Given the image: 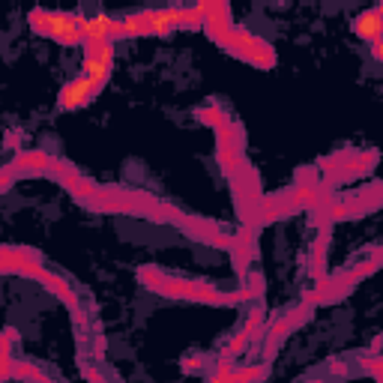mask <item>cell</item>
I'll return each instance as SVG.
<instances>
[{
	"mask_svg": "<svg viewBox=\"0 0 383 383\" xmlns=\"http://www.w3.org/2000/svg\"><path fill=\"white\" fill-rule=\"evenodd\" d=\"M138 278L141 285L165 293V297H174V300H195V302H210V305H231V293H222L210 285H201V282H183V278H168L159 270H138Z\"/></svg>",
	"mask_w": 383,
	"mask_h": 383,
	"instance_id": "cell-1",
	"label": "cell"
},
{
	"mask_svg": "<svg viewBox=\"0 0 383 383\" xmlns=\"http://www.w3.org/2000/svg\"><path fill=\"white\" fill-rule=\"evenodd\" d=\"M0 270L9 276H24V278H40L45 264L40 258V252L33 249H16V246H4V264Z\"/></svg>",
	"mask_w": 383,
	"mask_h": 383,
	"instance_id": "cell-2",
	"label": "cell"
},
{
	"mask_svg": "<svg viewBox=\"0 0 383 383\" xmlns=\"http://www.w3.org/2000/svg\"><path fill=\"white\" fill-rule=\"evenodd\" d=\"M99 93H102L99 84H93L90 78L78 75V78H72V81H66V84L60 87L57 105H60V111H78V108L87 105V102H93Z\"/></svg>",
	"mask_w": 383,
	"mask_h": 383,
	"instance_id": "cell-3",
	"label": "cell"
},
{
	"mask_svg": "<svg viewBox=\"0 0 383 383\" xmlns=\"http://www.w3.org/2000/svg\"><path fill=\"white\" fill-rule=\"evenodd\" d=\"M66 48H75L84 42V33H81V12H51V36Z\"/></svg>",
	"mask_w": 383,
	"mask_h": 383,
	"instance_id": "cell-4",
	"label": "cell"
},
{
	"mask_svg": "<svg viewBox=\"0 0 383 383\" xmlns=\"http://www.w3.org/2000/svg\"><path fill=\"white\" fill-rule=\"evenodd\" d=\"M350 28L363 42L377 45V42H383V12L380 9H365L350 21Z\"/></svg>",
	"mask_w": 383,
	"mask_h": 383,
	"instance_id": "cell-5",
	"label": "cell"
},
{
	"mask_svg": "<svg viewBox=\"0 0 383 383\" xmlns=\"http://www.w3.org/2000/svg\"><path fill=\"white\" fill-rule=\"evenodd\" d=\"M51 165H54V156H48L42 150H28L18 153L16 159L9 162V168L16 174H51Z\"/></svg>",
	"mask_w": 383,
	"mask_h": 383,
	"instance_id": "cell-6",
	"label": "cell"
},
{
	"mask_svg": "<svg viewBox=\"0 0 383 383\" xmlns=\"http://www.w3.org/2000/svg\"><path fill=\"white\" fill-rule=\"evenodd\" d=\"M40 285H45V290H51L54 297L63 302V305H69L72 312H78L81 309V302H78V293H75V288L66 282L63 276H57V273H48V270H42V276L36 278Z\"/></svg>",
	"mask_w": 383,
	"mask_h": 383,
	"instance_id": "cell-7",
	"label": "cell"
},
{
	"mask_svg": "<svg viewBox=\"0 0 383 383\" xmlns=\"http://www.w3.org/2000/svg\"><path fill=\"white\" fill-rule=\"evenodd\" d=\"M111 28H114V16H108V12H96V16H84V12H81L84 45L87 42H105V40H111Z\"/></svg>",
	"mask_w": 383,
	"mask_h": 383,
	"instance_id": "cell-8",
	"label": "cell"
},
{
	"mask_svg": "<svg viewBox=\"0 0 383 383\" xmlns=\"http://www.w3.org/2000/svg\"><path fill=\"white\" fill-rule=\"evenodd\" d=\"M138 36H153V9L123 16V40H138Z\"/></svg>",
	"mask_w": 383,
	"mask_h": 383,
	"instance_id": "cell-9",
	"label": "cell"
},
{
	"mask_svg": "<svg viewBox=\"0 0 383 383\" xmlns=\"http://www.w3.org/2000/svg\"><path fill=\"white\" fill-rule=\"evenodd\" d=\"M254 40H258L254 33H249L246 28H237V24H234V28L228 30V36L222 40V45H219V48H225L228 54H234V57H240V60H242V57H246V51L254 45Z\"/></svg>",
	"mask_w": 383,
	"mask_h": 383,
	"instance_id": "cell-10",
	"label": "cell"
},
{
	"mask_svg": "<svg viewBox=\"0 0 383 383\" xmlns=\"http://www.w3.org/2000/svg\"><path fill=\"white\" fill-rule=\"evenodd\" d=\"M180 30V6L153 9V36H171Z\"/></svg>",
	"mask_w": 383,
	"mask_h": 383,
	"instance_id": "cell-11",
	"label": "cell"
},
{
	"mask_svg": "<svg viewBox=\"0 0 383 383\" xmlns=\"http://www.w3.org/2000/svg\"><path fill=\"white\" fill-rule=\"evenodd\" d=\"M242 60L252 63V66H258V69H273L278 57H276V48L258 36V40H254V45L246 51V57H242Z\"/></svg>",
	"mask_w": 383,
	"mask_h": 383,
	"instance_id": "cell-12",
	"label": "cell"
},
{
	"mask_svg": "<svg viewBox=\"0 0 383 383\" xmlns=\"http://www.w3.org/2000/svg\"><path fill=\"white\" fill-rule=\"evenodd\" d=\"M195 117H198L204 126H213L216 132H222L225 126H231V123H234L231 117H228V111L219 108V105H204V108L195 111Z\"/></svg>",
	"mask_w": 383,
	"mask_h": 383,
	"instance_id": "cell-13",
	"label": "cell"
},
{
	"mask_svg": "<svg viewBox=\"0 0 383 383\" xmlns=\"http://www.w3.org/2000/svg\"><path fill=\"white\" fill-rule=\"evenodd\" d=\"M198 12L207 21H225V24H234V16H231V6L225 0H204V4H195Z\"/></svg>",
	"mask_w": 383,
	"mask_h": 383,
	"instance_id": "cell-14",
	"label": "cell"
},
{
	"mask_svg": "<svg viewBox=\"0 0 383 383\" xmlns=\"http://www.w3.org/2000/svg\"><path fill=\"white\" fill-rule=\"evenodd\" d=\"M317 201H324V192L317 189L314 183H305V186H297L290 192V204L293 207H314Z\"/></svg>",
	"mask_w": 383,
	"mask_h": 383,
	"instance_id": "cell-15",
	"label": "cell"
},
{
	"mask_svg": "<svg viewBox=\"0 0 383 383\" xmlns=\"http://www.w3.org/2000/svg\"><path fill=\"white\" fill-rule=\"evenodd\" d=\"M114 54H117V48H114L111 40H105V42H87L84 45V60H99V63H108V66H114Z\"/></svg>",
	"mask_w": 383,
	"mask_h": 383,
	"instance_id": "cell-16",
	"label": "cell"
},
{
	"mask_svg": "<svg viewBox=\"0 0 383 383\" xmlns=\"http://www.w3.org/2000/svg\"><path fill=\"white\" fill-rule=\"evenodd\" d=\"M266 375H270V365H266V363L246 365V368H237V372H234V383H261Z\"/></svg>",
	"mask_w": 383,
	"mask_h": 383,
	"instance_id": "cell-17",
	"label": "cell"
},
{
	"mask_svg": "<svg viewBox=\"0 0 383 383\" xmlns=\"http://www.w3.org/2000/svg\"><path fill=\"white\" fill-rule=\"evenodd\" d=\"M28 24H30V30L36 36H51V12L48 9H30V16H28Z\"/></svg>",
	"mask_w": 383,
	"mask_h": 383,
	"instance_id": "cell-18",
	"label": "cell"
},
{
	"mask_svg": "<svg viewBox=\"0 0 383 383\" xmlns=\"http://www.w3.org/2000/svg\"><path fill=\"white\" fill-rule=\"evenodd\" d=\"M207 18L198 12V6H180V30H204Z\"/></svg>",
	"mask_w": 383,
	"mask_h": 383,
	"instance_id": "cell-19",
	"label": "cell"
},
{
	"mask_svg": "<svg viewBox=\"0 0 383 383\" xmlns=\"http://www.w3.org/2000/svg\"><path fill=\"white\" fill-rule=\"evenodd\" d=\"M12 377H18V380H30V383H45L48 377L40 372L36 365H30V363H24V360H18L16 363V368H12Z\"/></svg>",
	"mask_w": 383,
	"mask_h": 383,
	"instance_id": "cell-20",
	"label": "cell"
},
{
	"mask_svg": "<svg viewBox=\"0 0 383 383\" xmlns=\"http://www.w3.org/2000/svg\"><path fill=\"white\" fill-rule=\"evenodd\" d=\"M231 28H234V24H225V21H207V24H204V33H207L216 45H222V40L228 36V30H231Z\"/></svg>",
	"mask_w": 383,
	"mask_h": 383,
	"instance_id": "cell-21",
	"label": "cell"
},
{
	"mask_svg": "<svg viewBox=\"0 0 383 383\" xmlns=\"http://www.w3.org/2000/svg\"><path fill=\"white\" fill-rule=\"evenodd\" d=\"M324 261H326V231L321 234V240H317V246H314V278L317 282L324 278Z\"/></svg>",
	"mask_w": 383,
	"mask_h": 383,
	"instance_id": "cell-22",
	"label": "cell"
},
{
	"mask_svg": "<svg viewBox=\"0 0 383 383\" xmlns=\"http://www.w3.org/2000/svg\"><path fill=\"white\" fill-rule=\"evenodd\" d=\"M377 266H380V261H377V258H368V261H363L360 266H353V273H348V276L353 278V285H356V282H360V278L372 276V273L377 270Z\"/></svg>",
	"mask_w": 383,
	"mask_h": 383,
	"instance_id": "cell-23",
	"label": "cell"
},
{
	"mask_svg": "<svg viewBox=\"0 0 383 383\" xmlns=\"http://www.w3.org/2000/svg\"><path fill=\"white\" fill-rule=\"evenodd\" d=\"M249 341H252V336L246 333V329H240V333L231 338V344H228V350L225 353H231V356H240L242 350H246L249 348Z\"/></svg>",
	"mask_w": 383,
	"mask_h": 383,
	"instance_id": "cell-24",
	"label": "cell"
},
{
	"mask_svg": "<svg viewBox=\"0 0 383 383\" xmlns=\"http://www.w3.org/2000/svg\"><path fill=\"white\" fill-rule=\"evenodd\" d=\"M242 329H246V333L254 338V336H258L261 333V329H264V309H252V314H249V321H246V326H242Z\"/></svg>",
	"mask_w": 383,
	"mask_h": 383,
	"instance_id": "cell-25",
	"label": "cell"
},
{
	"mask_svg": "<svg viewBox=\"0 0 383 383\" xmlns=\"http://www.w3.org/2000/svg\"><path fill=\"white\" fill-rule=\"evenodd\" d=\"M363 368L368 375H375L380 383H383V356H365L363 360Z\"/></svg>",
	"mask_w": 383,
	"mask_h": 383,
	"instance_id": "cell-26",
	"label": "cell"
},
{
	"mask_svg": "<svg viewBox=\"0 0 383 383\" xmlns=\"http://www.w3.org/2000/svg\"><path fill=\"white\" fill-rule=\"evenodd\" d=\"M81 377H84L87 383H108V380H105V375H102L93 363H90V365H81Z\"/></svg>",
	"mask_w": 383,
	"mask_h": 383,
	"instance_id": "cell-27",
	"label": "cell"
},
{
	"mask_svg": "<svg viewBox=\"0 0 383 383\" xmlns=\"http://www.w3.org/2000/svg\"><path fill=\"white\" fill-rule=\"evenodd\" d=\"M16 177H18V174L12 171L9 165H6V168H4V177H0V189H4V192H9V189H12V183H16Z\"/></svg>",
	"mask_w": 383,
	"mask_h": 383,
	"instance_id": "cell-28",
	"label": "cell"
},
{
	"mask_svg": "<svg viewBox=\"0 0 383 383\" xmlns=\"http://www.w3.org/2000/svg\"><path fill=\"white\" fill-rule=\"evenodd\" d=\"M201 360H195V356H192V360H183V372H201Z\"/></svg>",
	"mask_w": 383,
	"mask_h": 383,
	"instance_id": "cell-29",
	"label": "cell"
},
{
	"mask_svg": "<svg viewBox=\"0 0 383 383\" xmlns=\"http://www.w3.org/2000/svg\"><path fill=\"white\" fill-rule=\"evenodd\" d=\"M18 141H21V135H18V132H9V135H6V150H18V147H21Z\"/></svg>",
	"mask_w": 383,
	"mask_h": 383,
	"instance_id": "cell-30",
	"label": "cell"
},
{
	"mask_svg": "<svg viewBox=\"0 0 383 383\" xmlns=\"http://www.w3.org/2000/svg\"><path fill=\"white\" fill-rule=\"evenodd\" d=\"M329 372H333V375H348V365H344V363H333V365H329Z\"/></svg>",
	"mask_w": 383,
	"mask_h": 383,
	"instance_id": "cell-31",
	"label": "cell"
},
{
	"mask_svg": "<svg viewBox=\"0 0 383 383\" xmlns=\"http://www.w3.org/2000/svg\"><path fill=\"white\" fill-rule=\"evenodd\" d=\"M372 57L383 63V42H377V45H372Z\"/></svg>",
	"mask_w": 383,
	"mask_h": 383,
	"instance_id": "cell-32",
	"label": "cell"
},
{
	"mask_svg": "<svg viewBox=\"0 0 383 383\" xmlns=\"http://www.w3.org/2000/svg\"><path fill=\"white\" fill-rule=\"evenodd\" d=\"M309 383H324V380H309Z\"/></svg>",
	"mask_w": 383,
	"mask_h": 383,
	"instance_id": "cell-33",
	"label": "cell"
},
{
	"mask_svg": "<svg viewBox=\"0 0 383 383\" xmlns=\"http://www.w3.org/2000/svg\"><path fill=\"white\" fill-rule=\"evenodd\" d=\"M45 383H57V380H45Z\"/></svg>",
	"mask_w": 383,
	"mask_h": 383,
	"instance_id": "cell-34",
	"label": "cell"
},
{
	"mask_svg": "<svg viewBox=\"0 0 383 383\" xmlns=\"http://www.w3.org/2000/svg\"><path fill=\"white\" fill-rule=\"evenodd\" d=\"M377 9H380V12H383V4H380V6H377Z\"/></svg>",
	"mask_w": 383,
	"mask_h": 383,
	"instance_id": "cell-35",
	"label": "cell"
}]
</instances>
